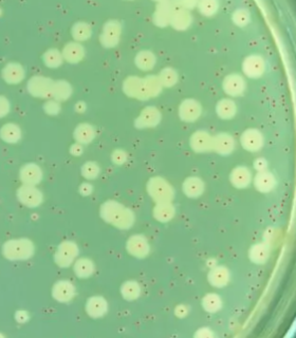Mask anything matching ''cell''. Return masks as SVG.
Instances as JSON below:
<instances>
[{
	"label": "cell",
	"instance_id": "cell-1",
	"mask_svg": "<svg viewBox=\"0 0 296 338\" xmlns=\"http://www.w3.org/2000/svg\"><path fill=\"white\" fill-rule=\"evenodd\" d=\"M1 253L9 261H26L34 256L35 245L29 238L10 239L3 243Z\"/></svg>",
	"mask_w": 296,
	"mask_h": 338
},
{
	"label": "cell",
	"instance_id": "cell-2",
	"mask_svg": "<svg viewBox=\"0 0 296 338\" xmlns=\"http://www.w3.org/2000/svg\"><path fill=\"white\" fill-rule=\"evenodd\" d=\"M53 80L43 75L32 76L27 82V91L33 98L46 99L52 95Z\"/></svg>",
	"mask_w": 296,
	"mask_h": 338
},
{
	"label": "cell",
	"instance_id": "cell-3",
	"mask_svg": "<svg viewBox=\"0 0 296 338\" xmlns=\"http://www.w3.org/2000/svg\"><path fill=\"white\" fill-rule=\"evenodd\" d=\"M16 198L23 206L29 208H36L44 201V195L34 185L22 184L16 190Z\"/></svg>",
	"mask_w": 296,
	"mask_h": 338
},
{
	"label": "cell",
	"instance_id": "cell-4",
	"mask_svg": "<svg viewBox=\"0 0 296 338\" xmlns=\"http://www.w3.org/2000/svg\"><path fill=\"white\" fill-rule=\"evenodd\" d=\"M1 78L4 80V83L11 86L18 85L22 83L27 76V69L20 62L11 61L7 62L3 66L0 72Z\"/></svg>",
	"mask_w": 296,
	"mask_h": 338
},
{
	"label": "cell",
	"instance_id": "cell-5",
	"mask_svg": "<svg viewBox=\"0 0 296 338\" xmlns=\"http://www.w3.org/2000/svg\"><path fill=\"white\" fill-rule=\"evenodd\" d=\"M44 172L43 169L36 163H27L24 164L19 170V179L22 184L27 185H38L43 181Z\"/></svg>",
	"mask_w": 296,
	"mask_h": 338
},
{
	"label": "cell",
	"instance_id": "cell-6",
	"mask_svg": "<svg viewBox=\"0 0 296 338\" xmlns=\"http://www.w3.org/2000/svg\"><path fill=\"white\" fill-rule=\"evenodd\" d=\"M120 38V25L116 21L107 22L101 34V44L107 48L114 47Z\"/></svg>",
	"mask_w": 296,
	"mask_h": 338
},
{
	"label": "cell",
	"instance_id": "cell-7",
	"mask_svg": "<svg viewBox=\"0 0 296 338\" xmlns=\"http://www.w3.org/2000/svg\"><path fill=\"white\" fill-rule=\"evenodd\" d=\"M22 136V131L20 127L15 123H6L0 128V139L2 142L15 145L19 143Z\"/></svg>",
	"mask_w": 296,
	"mask_h": 338
},
{
	"label": "cell",
	"instance_id": "cell-8",
	"mask_svg": "<svg viewBox=\"0 0 296 338\" xmlns=\"http://www.w3.org/2000/svg\"><path fill=\"white\" fill-rule=\"evenodd\" d=\"M62 55L64 60L68 61L70 63H77L85 56V50L83 46L79 43H69L65 46V48L62 51Z\"/></svg>",
	"mask_w": 296,
	"mask_h": 338
},
{
	"label": "cell",
	"instance_id": "cell-9",
	"mask_svg": "<svg viewBox=\"0 0 296 338\" xmlns=\"http://www.w3.org/2000/svg\"><path fill=\"white\" fill-rule=\"evenodd\" d=\"M42 60L44 65L49 69H57L62 66L64 61L62 52L57 49H48L42 56Z\"/></svg>",
	"mask_w": 296,
	"mask_h": 338
},
{
	"label": "cell",
	"instance_id": "cell-10",
	"mask_svg": "<svg viewBox=\"0 0 296 338\" xmlns=\"http://www.w3.org/2000/svg\"><path fill=\"white\" fill-rule=\"evenodd\" d=\"M71 86L66 80H56L53 83L52 96H54L57 102L67 100L71 95Z\"/></svg>",
	"mask_w": 296,
	"mask_h": 338
},
{
	"label": "cell",
	"instance_id": "cell-11",
	"mask_svg": "<svg viewBox=\"0 0 296 338\" xmlns=\"http://www.w3.org/2000/svg\"><path fill=\"white\" fill-rule=\"evenodd\" d=\"M72 36L75 42H85L91 36V28L86 22H77L72 27Z\"/></svg>",
	"mask_w": 296,
	"mask_h": 338
},
{
	"label": "cell",
	"instance_id": "cell-12",
	"mask_svg": "<svg viewBox=\"0 0 296 338\" xmlns=\"http://www.w3.org/2000/svg\"><path fill=\"white\" fill-rule=\"evenodd\" d=\"M75 138L80 142L87 144L94 138V131L91 126L80 125L75 131Z\"/></svg>",
	"mask_w": 296,
	"mask_h": 338
},
{
	"label": "cell",
	"instance_id": "cell-13",
	"mask_svg": "<svg viewBox=\"0 0 296 338\" xmlns=\"http://www.w3.org/2000/svg\"><path fill=\"white\" fill-rule=\"evenodd\" d=\"M43 109H44V111L46 112L47 114L54 115V114L59 113L61 107H60V104L57 103V101L51 100V101H48V102H46L44 104Z\"/></svg>",
	"mask_w": 296,
	"mask_h": 338
},
{
	"label": "cell",
	"instance_id": "cell-14",
	"mask_svg": "<svg viewBox=\"0 0 296 338\" xmlns=\"http://www.w3.org/2000/svg\"><path fill=\"white\" fill-rule=\"evenodd\" d=\"M11 111V103L4 95H0V118L6 116Z\"/></svg>",
	"mask_w": 296,
	"mask_h": 338
},
{
	"label": "cell",
	"instance_id": "cell-15",
	"mask_svg": "<svg viewBox=\"0 0 296 338\" xmlns=\"http://www.w3.org/2000/svg\"><path fill=\"white\" fill-rule=\"evenodd\" d=\"M97 173H98V168L95 164L88 163L83 168V174L87 179H95Z\"/></svg>",
	"mask_w": 296,
	"mask_h": 338
},
{
	"label": "cell",
	"instance_id": "cell-16",
	"mask_svg": "<svg viewBox=\"0 0 296 338\" xmlns=\"http://www.w3.org/2000/svg\"><path fill=\"white\" fill-rule=\"evenodd\" d=\"M30 319L29 313L24 310H19L15 313V320L19 324H26Z\"/></svg>",
	"mask_w": 296,
	"mask_h": 338
},
{
	"label": "cell",
	"instance_id": "cell-17",
	"mask_svg": "<svg viewBox=\"0 0 296 338\" xmlns=\"http://www.w3.org/2000/svg\"><path fill=\"white\" fill-rule=\"evenodd\" d=\"M71 152L73 155H79L80 152H81V147L79 146L78 144H75V145H73L72 148H71Z\"/></svg>",
	"mask_w": 296,
	"mask_h": 338
},
{
	"label": "cell",
	"instance_id": "cell-18",
	"mask_svg": "<svg viewBox=\"0 0 296 338\" xmlns=\"http://www.w3.org/2000/svg\"><path fill=\"white\" fill-rule=\"evenodd\" d=\"M89 185L88 184H83L81 185V192H83L84 196H88V194L90 191H91V188L88 187Z\"/></svg>",
	"mask_w": 296,
	"mask_h": 338
},
{
	"label": "cell",
	"instance_id": "cell-19",
	"mask_svg": "<svg viewBox=\"0 0 296 338\" xmlns=\"http://www.w3.org/2000/svg\"><path fill=\"white\" fill-rule=\"evenodd\" d=\"M0 15H1V10H0Z\"/></svg>",
	"mask_w": 296,
	"mask_h": 338
}]
</instances>
